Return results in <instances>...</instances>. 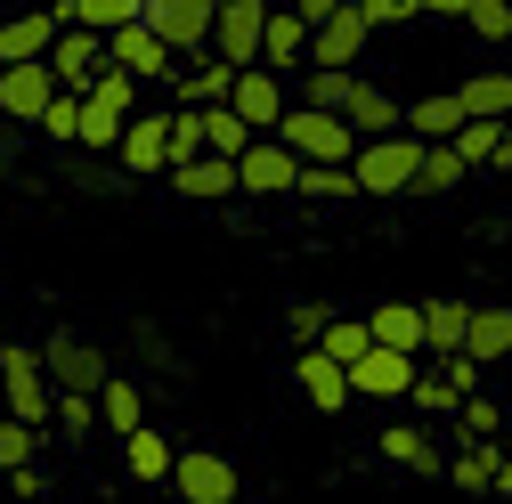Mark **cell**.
Wrapping results in <instances>:
<instances>
[{"label": "cell", "mask_w": 512, "mask_h": 504, "mask_svg": "<svg viewBox=\"0 0 512 504\" xmlns=\"http://www.w3.org/2000/svg\"><path fill=\"white\" fill-rule=\"evenodd\" d=\"M415 155H423L415 131L358 139V147H350V179H358V196H407V187H415Z\"/></svg>", "instance_id": "obj_1"}, {"label": "cell", "mask_w": 512, "mask_h": 504, "mask_svg": "<svg viewBox=\"0 0 512 504\" xmlns=\"http://www.w3.org/2000/svg\"><path fill=\"white\" fill-rule=\"evenodd\" d=\"M277 139L301 155V163H350V147H358V131H350V122L334 114V106H285L277 114Z\"/></svg>", "instance_id": "obj_2"}, {"label": "cell", "mask_w": 512, "mask_h": 504, "mask_svg": "<svg viewBox=\"0 0 512 504\" xmlns=\"http://www.w3.org/2000/svg\"><path fill=\"white\" fill-rule=\"evenodd\" d=\"M293 171H301V155L277 131H252L236 155V196H293Z\"/></svg>", "instance_id": "obj_3"}, {"label": "cell", "mask_w": 512, "mask_h": 504, "mask_svg": "<svg viewBox=\"0 0 512 504\" xmlns=\"http://www.w3.org/2000/svg\"><path fill=\"white\" fill-rule=\"evenodd\" d=\"M415 366H423V350H391V342H366L342 374H350V399H407V383H415Z\"/></svg>", "instance_id": "obj_4"}, {"label": "cell", "mask_w": 512, "mask_h": 504, "mask_svg": "<svg viewBox=\"0 0 512 504\" xmlns=\"http://www.w3.org/2000/svg\"><path fill=\"white\" fill-rule=\"evenodd\" d=\"M0 391H9V415H25V423H41V431H49L57 383L41 374V350H25V342H9V350H0Z\"/></svg>", "instance_id": "obj_5"}, {"label": "cell", "mask_w": 512, "mask_h": 504, "mask_svg": "<svg viewBox=\"0 0 512 504\" xmlns=\"http://www.w3.org/2000/svg\"><path fill=\"white\" fill-rule=\"evenodd\" d=\"M41 66L57 74V90H90L98 66H106V33H90V25H57L49 49H41Z\"/></svg>", "instance_id": "obj_6"}, {"label": "cell", "mask_w": 512, "mask_h": 504, "mask_svg": "<svg viewBox=\"0 0 512 504\" xmlns=\"http://www.w3.org/2000/svg\"><path fill=\"white\" fill-rule=\"evenodd\" d=\"M187 504H236V464L212 456V448H171V472H163Z\"/></svg>", "instance_id": "obj_7"}, {"label": "cell", "mask_w": 512, "mask_h": 504, "mask_svg": "<svg viewBox=\"0 0 512 504\" xmlns=\"http://www.w3.org/2000/svg\"><path fill=\"white\" fill-rule=\"evenodd\" d=\"M261 17H269V0H212V57L261 66Z\"/></svg>", "instance_id": "obj_8"}, {"label": "cell", "mask_w": 512, "mask_h": 504, "mask_svg": "<svg viewBox=\"0 0 512 504\" xmlns=\"http://www.w3.org/2000/svg\"><path fill=\"white\" fill-rule=\"evenodd\" d=\"M139 17L171 41V57H196L212 49V0H139Z\"/></svg>", "instance_id": "obj_9"}, {"label": "cell", "mask_w": 512, "mask_h": 504, "mask_svg": "<svg viewBox=\"0 0 512 504\" xmlns=\"http://www.w3.org/2000/svg\"><path fill=\"white\" fill-rule=\"evenodd\" d=\"M106 66L139 74V82H163V74H171V41H163L147 17H131V25H114V33H106Z\"/></svg>", "instance_id": "obj_10"}, {"label": "cell", "mask_w": 512, "mask_h": 504, "mask_svg": "<svg viewBox=\"0 0 512 504\" xmlns=\"http://www.w3.org/2000/svg\"><path fill=\"white\" fill-rule=\"evenodd\" d=\"M114 155H122V171L163 179V163H171V131H163V114L131 106V114H122V131H114Z\"/></svg>", "instance_id": "obj_11"}, {"label": "cell", "mask_w": 512, "mask_h": 504, "mask_svg": "<svg viewBox=\"0 0 512 504\" xmlns=\"http://www.w3.org/2000/svg\"><path fill=\"white\" fill-rule=\"evenodd\" d=\"M366 17L350 9V0H342V9L326 17V25H309V49H301V66H358V49H366Z\"/></svg>", "instance_id": "obj_12"}, {"label": "cell", "mask_w": 512, "mask_h": 504, "mask_svg": "<svg viewBox=\"0 0 512 504\" xmlns=\"http://www.w3.org/2000/svg\"><path fill=\"white\" fill-rule=\"evenodd\" d=\"M293 383H301V399H309L317 415H342V407H350V374H342L326 350H317V342L293 350Z\"/></svg>", "instance_id": "obj_13"}, {"label": "cell", "mask_w": 512, "mask_h": 504, "mask_svg": "<svg viewBox=\"0 0 512 504\" xmlns=\"http://www.w3.org/2000/svg\"><path fill=\"white\" fill-rule=\"evenodd\" d=\"M41 374H49L57 391H98V383H106V358H98L90 342H74V334H49V342H41Z\"/></svg>", "instance_id": "obj_14"}, {"label": "cell", "mask_w": 512, "mask_h": 504, "mask_svg": "<svg viewBox=\"0 0 512 504\" xmlns=\"http://www.w3.org/2000/svg\"><path fill=\"white\" fill-rule=\"evenodd\" d=\"M228 106L252 122V131H277V114H285V74H269V66H236Z\"/></svg>", "instance_id": "obj_15"}, {"label": "cell", "mask_w": 512, "mask_h": 504, "mask_svg": "<svg viewBox=\"0 0 512 504\" xmlns=\"http://www.w3.org/2000/svg\"><path fill=\"white\" fill-rule=\"evenodd\" d=\"M334 114L350 122L358 139H382V131H407V122H399L407 106H399L391 90H374V82H358V74H350V90H342V106H334Z\"/></svg>", "instance_id": "obj_16"}, {"label": "cell", "mask_w": 512, "mask_h": 504, "mask_svg": "<svg viewBox=\"0 0 512 504\" xmlns=\"http://www.w3.org/2000/svg\"><path fill=\"white\" fill-rule=\"evenodd\" d=\"M49 90H57V74L41 66V57H17V66H0V114L33 122V114L49 106Z\"/></svg>", "instance_id": "obj_17"}, {"label": "cell", "mask_w": 512, "mask_h": 504, "mask_svg": "<svg viewBox=\"0 0 512 504\" xmlns=\"http://www.w3.org/2000/svg\"><path fill=\"white\" fill-rule=\"evenodd\" d=\"M163 179L179 187V196H196V204H220V196H236V163H228V155H212V147H204V155H187V163H171Z\"/></svg>", "instance_id": "obj_18"}, {"label": "cell", "mask_w": 512, "mask_h": 504, "mask_svg": "<svg viewBox=\"0 0 512 504\" xmlns=\"http://www.w3.org/2000/svg\"><path fill=\"white\" fill-rule=\"evenodd\" d=\"M301 49H309V25H301L293 9H269V17H261V66H269V74H293Z\"/></svg>", "instance_id": "obj_19"}, {"label": "cell", "mask_w": 512, "mask_h": 504, "mask_svg": "<svg viewBox=\"0 0 512 504\" xmlns=\"http://www.w3.org/2000/svg\"><path fill=\"white\" fill-rule=\"evenodd\" d=\"M456 350H472L480 366H504V358H512V309H472Z\"/></svg>", "instance_id": "obj_20"}, {"label": "cell", "mask_w": 512, "mask_h": 504, "mask_svg": "<svg viewBox=\"0 0 512 504\" xmlns=\"http://www.w3.org/2000/svg\"><path fill=\"white\" fill-rule=\"evenodd\" d=\"M366 334L391 342V350H423V301H374L366 309Z\"/></svg>", "instance_id": "obj_21"}, {"label": "cell", "mask_w": 512, "mask_h": 504, "mask_svg": "<svg viewBox=\"0 0 512 504\" xmlns=\"http://www.w3.org/2000/svg\"><path fill=\"white\" fill-rule=\"evenodd\" d=\"M114 439H122V472H131V480H163L171 472V439L155 423H131V431H114Z\"/></svg>", "instance_id": "obj_22"}, {"label": "cell", "mask_w": 512, "mask_h": 504, "mask_svg": "<svg viewBox=\"0 0 512 504\" xmlns=\"http://www.w3.org/2000/svg\"><path fill=\"white\" fill-rule=\"evenodd\" d=\"M382 456L407 464V472H439V464H447V448H439L423 423H391V431H382Z\"/></svg>", "instance_id": "obj_23"}, {"label": "cell", "mask_w": 512, "mask_h": 504, "mask_svg": "<svg viewBox=\"0 0 512 504\" xmlns=\"http://www.w3.org/2000/svg\"><path fill=\"white\" fill-rule=\"evenodd\" d=\"M49 17H57V25L114 33V25H131V17H139V0H49Z\"/></svg>", "instance_id": "obj_24"}, {"label": "cell", "mask_w": 512, "mask_h": 504, "mask_svg": "<svg viewBox=\"0 0 512 504\" xmlns=\"http://www.w3.org/2000/svg\"><path fill=\"white\" fill-rule=\"evenodd\" d=\"M447 187H464V155L447 147V139H423V155H415V196H447Z\"/></svg>", "instance_id": "obj_25"}, {"label": "cell", "mask_w": 512, "mask_h": 504, "mask_svg": "<svg viewBox=\"0 0 512 504\" xmlns=\"http://www.w3.org/2000/svg\"><path fill=\"white\" fill-rule=\"evenodd\" d=\"M49 33H57V17H49V9L9 17V25H0V66H17V57H41V49H49Z\"/></svg>", "instance_id": "obj_26"}, {"label": "cell", "mask_w": 512, "mask_h": 504, "mask_svg": "<svg viewBox=\"0 0 512 504\" xmlns=\"http://www.w3.org/2000/svg\"><path fill=\"white\" fill-rule=\"evenodd\" d=\"M399 122H407L415 139H456V122H464V106H456V90H439V98H415V106H407Z\"/></svg>", "instance_id": "obj_27"}, {"label": "cell", "mask_w": 512, "mask_h": 504, "mask_svg": "<svg viewBox=\"0 0 512 504\" xmlns=\"http://www.w3.org/2000/svg\"><path fill=\"white\" fill-rule=\"evenodd\" d=\"M464 318H472V301H423V358L456 350L464 342Z\"/></svg>", "instance_id": "obj_28"}, {"label": "cell", "mask_w": 512, "mask_h": 504, "mask_svg": "<svg viewBox=\"0 0 512 504\" xmlns=\"http://www.w3.org/2000/svg\"><path fill=\"white\" fill-rule=\"evenodd\" d=\"M98 423H106V431H131V423H147V399H139V383L106 374V383H98Z\"/></svg>", "instance_id": "obj_29"}, {"label": "cell", "mask_w": 512, "mask_h": 504, "mask_svg": "<svg viewBox=\"0 0 512 504\" xmlns=\"http://www.w3.org/2000/svg\"><path fill=\"white\" fill-rule=\"evenodd\" d=\"M244 139H252V122H244L228 98H220V106H204V147H212V155H228V163H236V155H244Z\"/></svg>", "instance_id": "obj_30"}, {"label": "cell", "mask_w": 512, "mask_h": 504, "mask_svg": "<svg viewBox=\"0 0 512 504\" xmlns=\"http://www.w3.org/2000/svg\"><path fill=\"white\" fill-rule=\"evenodd\" d=\"M293 196L334 204V196H358V179H350V163H301V171H293Z\"/></svg>", "instance_id": "obj_31"}, {"label": "cell", "mask_w": 512, "mask_h": 504, "mask_svg": "<svg viewBox=\"0 0 512 504\" xmlns=\"http://www.w3.org/2000/svg\"><path fill=\"white\" fill-rule=\"evenodd\" d=\"M447 423H456V439H496V431H504V407H496L488 391H464Z\"/></svg>", "instance_id": "obj_32"}, {"label": "cell", "mask_w": 512, "mask_h": 504, "mask_svg": "<svg viewBox=\"0 0 512 504\" xmlns=\"http://www.w3.org/2000/svg\"><path fill=\"white\" fill-rule=\"evenodd\" d=\"M456 106H464V114H512V74H472V82L456 90Z\"/></svg>", "instance_id": "obj_33"}, {"label": "cell", "mask_w": 512, "mask_h": 504, "mask_svg": "<svg viewBox=\"0 0 512 504\" xmlns=\"http://www.w3.org/2000/svg\"><path fill=\"white\" fill-rule=\"evenodd\" d=\"M90 423H98V391H57V407H49V431L90 439Z\"/></svg>", "instance_id": "obj_34"}, {"label": "cell", "mask_w": 512, "mask_h": 504, "mask_svg": "<svg viewBox=\"0 0 512 504\" xmlns=\"http://www.w3.org/2000/svg\"><path fill=\"white\" fill-rule=\"evenodd\" d=\"M33 131L41 139H74L82 131V90H49V106L33 114Z\"/></svg>", "instance_id": "obj_35"}, {"label": "cell", "mask_w": 512, "mask_h": 504, "mask_svg": "<svg viewBox=\"0 0 512 504\" xmlns=\"http://www.w3.org/2000/svg\"><path fill=\"white\" fill-rule=\"evenodd\" d=\"M163 131H171V163L204 155V106H171V114H163ZM171 163H163V171H171Z\"/></svg>", "instance_id": "obj_36"}, {"label": "cell", "mask_w": 512, "mask_h": 504, "mask_svg": "<svg viewBox=\"0 0 512 504\" xmlns=\"http://www.w3.org/2000/svg\"><path fill=\"white\" fill-rule=\"evenodd\" d=\"M366 342H374V334H366V318H326V326H317V350H326L334 366H350Z\"/></svg>", "instance_id": "obj_37"}, {"label": "cell", "mask_w": 512, "mask_h": 504, "mask_svg": "<svg viewBox=\"0 0 512 504\" xmlns=\"http://www.w3.org/2000/svg\"><path fill=\"white\" fill-rule=\"evenodd\" d=\"M407 399H415V415H456V383H447L439 366H415V383H407Z\"/></svg>", "instance_id": "obj_38"}, {"label": "cell", "mask_w": 512, "mask_h": 504, "mask_svg": "<svg viewBox=\"0 0 512 504\" xmlns=\"http://www.w3.org/2000/svg\"><path fill=\"white\" fill-rule=\"evenodd\" d=\"M41 423H25V415H9V423H0V472H9V464H25V456H41Z\"/></svg>", "instance_id": "obj_39"}, {"label": "cell", "mask_w": 512, "mask_h": 504, "mask_svg": "<svg viewBox=\"0 0 512 504\" xmlns=\"http://www.w3.org/2000/svg\"><path fill=\"white\" fill-rule=\"evenodd\" d=\"M464 25L480 41H512V0H464Z\"/></svg>", "instance_id": "obj_40"}, {"label": "cell", "mask_w": 512, "mask_h": 504, "mask_svg": "<svg viewBox=\"0 0 512 504\" xmlns=\"http://www.w3.org/2000/svg\"><path fill=\"white\" fill-rule=\"evenodd\" d=\"M114 131H122V114H106L98 98H82V131H74V147L98 155V147H114Z\"/></svg>", "instance_id": "obj_41"}, {"label": "cell", "mask_w": 512, "mask_h": 504, "mask_svg": "<svg viewBox=\"0 0 512 504\" xmlns=\"http://www.w3.org/2000/svg\"><path fill=\"white\" fill-rule=\"evenodd\" d=\"M326 318H334L326 301H293V309H285V334H293V342H317V326H326Z\"/></svg>", "instance_id": "obj_42"}, {"label": "cell", "mask_w": 512, "mask_h": 504, "mask_svg": "<svg viewBox=\"0 0 512 504\" xmlns=\"http://www.w3.org/2000/svg\"><path fill=\"white\" fill-rule=\"evenodd\" d=\"M350 9H358L366 25H407V17H415V0H350Z\"/></svg>", "instance_id": "obj_43"}, {"label": "cell", "mask_w": 512, "mask_h": 504, "mask_svg": "<svg viewBox=\"0 0 512 504\" xmlns=\"http://www.w3.org/2000/svg\"><path fill=\"white\" fill-rule=\"evenodd\" d=\"M41 488H49V480L33 472V456H25V464H9V496H17V504H25V496H41Z\"/></svg>", "instance_id": "obj_44"}, {"label": "cell", "mask_w": 512, "mask_h": 504, "mask_svg": "<svg viewBox=\"0 0 512 504\" xmlns=\"http://www.w3.org/2000/svg\"><path fill=\"white\" fill-rule=\"evenodd\" d=\"M334 9H342V0H293V17H301V25H326Z\"/></svg>", "instance_id": "obj_45"}, {"label": "cell", "mask_w": 512, "mask_h": 504, "mask_svg": "<svg viewBox=\"0 0 512 504\" xmlns=\"http://www.w3.org/2000/svg\"><path fill=\"white\" fill-rule=\"evenodd\" d=\"M415 17H464V0H415Z\"/></svg>", "instance_id": "obj_46"}, {"label": "cell", "mask_w": 512, "mask_h": 504, "mask_svg": "<svg viewBox=\"0 0 512 504\" xmlns=\"http://www.w3.org/2000/svg\"><path fill=\"white\" fill-rule=\"evenodd\" d=\"M496 163H512V114H504V139H496Z\"/></svg>", "instance_id": "obj_47"}, {"label": "cell", "mask_w": 512, "mask_h": 504, "mask_svg": "<svg viewBox=\"0 0 512 504\" xmlns=\"http://www.w3.org/2000/svg\"><path fill=\"white\" fill-rule=\"evenodd\" d=\"M504 399H512V374H504Z\"/></svg>", "instance_id": "obj_48"}]
</instances>
